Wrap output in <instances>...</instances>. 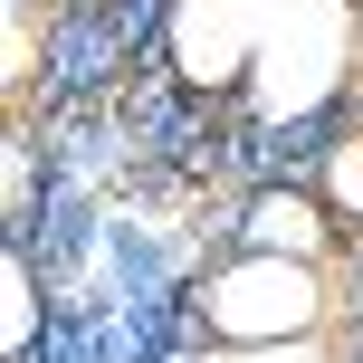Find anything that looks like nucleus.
I'll return each mask as SVG.
<instances>
[{"mask_svg":"<svg viewBox=\"0 0 363 363\" xmlns=\"http://www.w3.org/2000/svg\"><path fill=\"white\" fill-rule=\"evenodd\" d=\"M239 239L268 258H315L325 268L335 258V201L325 191H258L249 211H239Z\"/></svg>","mask_w":363,"mask_h":363,"instance_id":"nucleus-3","label":"nucleus"},{"mask_svg":"<svg viewBox=\"0 0 363 363\" xmlns=\"http://www.w3.org/2000/svg\"><path fill=\"white\" fill-rule=\"evenodd\" d=\"M201 325L220 335V345L239 354H268V345H306L315 325H325V268L315 258H230V268L201 287Z\"/></svg>","mask_w":363,"mask_h":363,"instance_id":"nucleus-1","label":"nucleus"},{"mask_svg":"<svg viewBox=\"0 0 363 363\" xmlns=\"http://www.w3.org/2000/svg\"><path fill=\"white\" fill-rule=\"evenodd\" d=\"M258 38H268L258 0H182L172 10V67L191 86H230V77H249Z\"/></svg>","mask_w":363,"mask_h":363,"instance_id":"nucleus-2","label":"nucleus"},{"mask_svg":"<svg viewBox=\"0 0 363 363\" xmlns=\"http://www.w3.org/2000/svg\"><path fill=\"white\" fill-rule=\"evenodd\" d=\"M0 296H10V306H0V335H10V363H19V354L38 345V287H29L19 258H10V287H0Z\"/></svg>","mask_w":363,"mask_h":363,"instance_id":"nucleus-5","label":"nucleus"},{"mask_svg":"<svg viewBox=\"0 0 363 363\" xmlns=\"http://www.w3.org/2000/svg\"><path fill=\"white\" fill-rule=\"evenodd\" d=\"M325 201H335V220H363V134H345L325 153Z\"/></svg>","mask_w":363,"mask_h":363,"instance_id":"nucleus-4","label":"nucleus"}]
</instances>
